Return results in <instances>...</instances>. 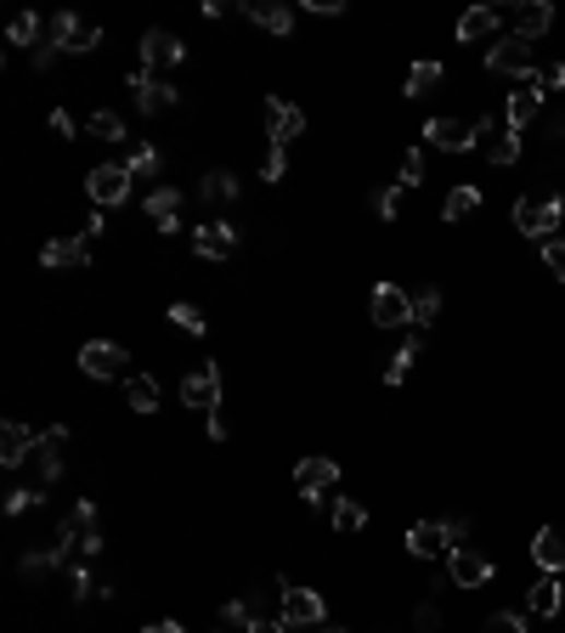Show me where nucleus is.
I'll return each instance as SVG.
<instances>
[{"mask_svg":"<svg viewBox=\"0 0 565 633\" xmlns=\"http://www.w3.org/2000/svg\"><path fill=\"white\" fill-rule=\"evenodd\" d=\"M486 74H504V80H538V46L520 40V35H497L486 46Z\"/></svg>","mask_w":565,"mask_h":633,"instance_id":"obj_1","label":"nucleus"},{"mask_svg":"<svg viewBox=\"0 0 565 633\" xmlns=\"http://www.w3.org/2000/svg\"><path fill=\"white\" fill-rule=\"evenodd\" d=\"M560 215H565V204H560L554 192H543V198H515V232H520V238L549 244L554 226H560Z\"/></svg>","mask_w":565,"mask_h":633,"instance_id":"obj_2","label":"nucleus"},{"mask_svg":"<svg viewBox=\"0 0 565 633\" xmlns=\"http://www.w3.org/2000/svg\"><path fill=\"white\" fill-rule=\"evenodd\" d=\"M294 487H301L306 504H328V492L340 487V464H334V458H322V453H311V458L294 464Z\"/></svg>","mask_w":565,"mask_h":633,"instance_id":"obj_3","label":"nucleus"},{"mask_svg":"<svg viewBox=\"0 0 565 633\" xmlns=\"http://www.w3.org/2000/svg\"><path fill=\"white\" fill-rule=\"evenodd\" d=\"M424 142L442 148V153H470V148H481V125L442 114V119H424Z\"/></svg>","mask_w":565,"mask_h":633,"instance_id":"obj_4","label":"nucleus"},{"mask_svg":"<svg viewBox=\"0 0 565 633\" xmlns=\"http://www.w3.org/2000/svg\"><path fill=\"white\" fill-rule=\"evenodd\" d=\"M130 181H137V176H130L125 164H96V171L85 176V192H91L96 210H119L130 198Z\"/></svg>","mask_w":565,"mask_h":633,"instance_id":"obj_5","label":"nucleus"},{"mask_svg":"<svg viewBox=\"0 0 565 633\" xmlns=\"http://www.w3.org/2000/svg\"><path fill=\"white\" fill-rule=\"evenodd\" d=\"M283 594V622L289 628H322L328 622V599L317 588H294V583H278Z\"/></svg>","mask_w":565,"mask_h":633,"instance_id":"obj_6","label":"nucleus"},{"mask_svg":"<svg viewBox=\"0 0 565 633\" xmlns=\"http://www.w3.org/2000/svg\"><path fill=\"white\" fill-rule=\"evenodd\" d=\"M46 40H51L57 51L80 57V51H96V40H103V28H96V23H80L74 12H57V17L46 23Z\"/></svg>","mask_w":565,"mask_h":633,"instance_id":"obj_7","label":"nucleus"},{"mask_svg":"<svg viewBox=\"0 0 565 633\" xmlns=\"http://www.w3.org/2000/svg\"><path fill=\"white\" fill-rule=\"evenodd\" d=\"M492 554H481V549H470V543H458L452 554H447V577H452V588H486L492 583Z\"/></svg>","mask_w":565,"mask_h":633,"instance_id":"obj_8","label":"nucleus"},{"mask_svg":"<svg viewBox=\"0 0 565 633\" xmlns=\"http://www.w3.org/2000/svg\"><path fill=\"white\" fill-rule=\"evenodd\" d=\"M266 137H272V148H289L294 137H306V108L283 103V96H266Z\"/></svg>","mask_w":565,"mask_h":633,"instance_id":"obj_9","label":"nucleus"},{"mask_svg":"<svg viewBox=\"0 0 565 633\" xmlns=\"http://www.w3.org/2000/svg\"><path fill=\"white\" fill-rule=\"evenodd\" d=\"M368 312H374L379 328H413V294L396 289V283H379L374 300H368Z\"/></svg>","mask_w":565,"mask_h":633,"instance_id":"obj_10","label":"nucleus"},{"mask_svg":"<svg viewBox=\"0 0 565 633\" xmlns=\"http://www.w3.org/2000/svg\"><path fill=\"white\" fill-rule=\"evenodd\" d=\"M181 402L198 408V413H215L221 408V368H215V362H198V368L181 379Z\"/></svg>","mask_w":565,"mask_h":633,"instance_id":"obj_11","label":"nucleus"},{"mask_svg":"<svg viewBox=\"0 0 565 633\" xmlns=\"http://www.w3.org/2000/svg\"><path fill=\"white\" fill-rule=\"evenodd\" d=\"M125 345H114V340H91V345H80V374H91V379H125Z\"/></svg>","mask_w":565,"mask_h":633,"instance_id":"obj_12","label":"nucleus"},{"mask_svg":"<svg viewBox=\"0 0 565 633\" xmlns=\"http://www.w3.org/2000/svg\"><path fill=\"white\" fill-rule=\"evenodd\" d=\"M408 549H413L419 560H436V554H452L458 538H452L447 520H413V526H408Z\"/></svg>","mask_w":565,"mask_h":633,"instance_id":"obj_13","label":"nucleus"},{"mask_svg":"<svg viewBox=\"0 0 565 633\" xmlns=\"http://www.w3.org/2000/svg\"><path fill=\"white\" fill-rule=\"evenodd\" d=\"M125 85L137 91V108H142V114H164V108H176V85H170V80H158L153 69H137Z\"/></svg>","mask_w":565,"mask_h":633,"instance_id":"obj_14","label":"nucleus"},{"mask_svg":"<svg viewBox=\"0 0 565 633\" xmlns=\"http://www.w3.org/2000/svg\"><path fill=\"white\" fill-rule=\"evenodd\" d=\"M475 125H481V153H486L492 164H515V159H520V130L497 125L492 114H486V119H475Z\"/></svg>","mask_w":565,"mask_h":633,"instance_id":"obj_15","label":"nucleus"},{"mask_svg":"<svg viewBox=\"0 0 565 633\" xmlns=\"http://www.w3.org/2000/svg\"><path fill=\"white\" fill-rule=\"evenodd\" d=\"M192 249L204 255V260H226L232 249H238V226H232V221H204V226H192Z\"/></svg>","mask_w":565,"mask_h":633,"instance_id":"obj_16","label":"nucleus"},{"mask_svg":"<svg viewBox=\"0 0 565 633\" xmlns=\"http://www.w3.org/2000/svg\"><path fill=\"white\" fill-rule=\"evenodd\" d=\"M40 266H46V272H74V266L85 272V266H91V238H51L40 249Z\"/></svg>","mask_w":565,"mask_h":633,"instance_id":"obj_17","label":"nucleus"},{"mask_svg":"<svg viewBox=\"0 0 565 633\" xmlns=\"http://www.w3.org/2000/svg\"><path fill=\"white\" fill-rule=\"evenodd\" d=\"M35 430H28L23 419H7V424H0V464H7V470H17V464H28V458H35Z\"/></svg>","mask_w":565,"mask_h":633,"instance_id":"obj_18","label":"nucleus"},{"mask_svg":"<svg viewBox=\"0 0 565 633\" xmlns=\"http://www.w3.org/2000/svg\"><path fill=\"white\" fill-rule=\"evenodd\" d=\"M181 57H187V46L170 35V28H148L142 35V69H176Z\"/></svg>","mask_w":565,"mask_h":633,"instance_id":"obj_19","label":"nucleus"},{"mask_svg":"<svg viewBox=\"0 0 565 633\" xmlns=\"http://www.w3.org/2000/svg\"><path fill=\"white\" fill-rule=\"evenodd\" d=\"M531 565L538 572H565V526H538V538H531Z\"/></svg>","mask_w":565,"mask_h":633,"instance_id":"obj_20","label":"nucleus"},{"mask_svg":"<svg viewBox=\"0 0 565 633\" xmlns=\"http://www.w3.org/2000/svg\"><path fill=\"white\" fill-rule=\"evenodd\" d=\"M244 17L266 35H294V7H283V0H244Z\"/></svg>","mask_w":565,"mask_h":633,"instance_id":"obj_21","label":"nucleus"},{"mask_svg":"<svg viewBox=\"0 0 565 633\" xmlns=\"http://www.w3.org/2000/svg\"><path fill=\"white\" fill-rule=\"evenodd\" d=\"M526 611H531V617H560V611H565V583H560L554 572H543L538 583L526 588Z\"/></svg>","mask_w":565,"mask_h":633,"instance_id":"obj_22","label":"nucleus"},{"mask_svg":"<svg viewBox=\"0 0 565 633\" xmlns=\"http://www.w3.org/2000/svg\"><path fill=\"white\" fill-rule=\"evenodd\" d=\"M62 447H69V430H62V424L40 430V442H35V464H40V481H46V487L62 476Z\"/></svg>","mask_w":565,"mask_h":633,"instance_id":"obj_23","label":"nucleus"},{"mask_svg":"<svg viewBox=\"0 0 565 633\" xmlns=\"http://www.w3.org/2000/svg\"><path fill=\"white\" fill-rule=\"evenodd\" d=\"M538 108H543V85H538V80H526L520 91H509V108H504V125H509V130H526L531 119H538Z\"/></svg>","mask_w":565,"mask_h":633,"instance_id":"obj_24","label":"nucleus"},{"mask_svg":"<svg viewBox=\"0 0 565 633\" xmlns=\"http://www.w3.org/2000/svg\"><path fill=\"white\" fill-rule=\"evenodd\" d=\"M549 28H554V7H549V0H526V7L515 12V35L531 40V46H538Z\"/></svg>","mask_w":565,"mask_h":633,"instance_id":"obj_25","label":"nucleus"},{"mask_svg":"<svg viewBox=\"0 0 565 633\" xmlns=\"http://www.w3.org/2000/svg\"><path fill=\"white\" fill-rule=\"evenodd\" d=\"M458 40L463 46H481V40H497V7H470L458 17Z\"/></svg>","mask_w":565,"mask_h":633,"instance_id":"obj_26","label":"nucleus"},{"mask_svg":"<svg viewBox=\"0 0 565 633\" xmlns=\"http://www.w3.org/2000/svg\"><path fill=\"white\" fill-rule=\"evenodd\" d=\"M176 215H181V187H153L148 192V221L158 232H176Z\"/></svg>","mask_w":565,"mask_h":633,"instance_id":"obj_27","label":"nucleus"},{"mask_svg":"<svg viewBox=\"0 0 565 633\" xmlns=\"http://www.w3.org/2000/svg\"><path fill=\"white\" fill-rule=\"evenodd\" d=\"M475 210H481V187L458 181V187L447 192V204H442V221H447V226H458V221H470Z\"/></svg>","mask_w":565,"mask_h":633,"instance_id":"obj_28","label":"nucleus"},{"mask_svg":"<svg viewBox=\"0 0 565 633\" xmlns=\"http://www.w3.org/2000/svg\"><path fill=\"white\" fill-rule=\"evenodd\" d=\"M125 402H130V413H158V379L153 374H130L125 379Z\"/></svg>","mask_w":565,"mask_h":633,"instance_id":"obj_29","label":"nucleus"},{"mask_svg":"<svg viewBox=\"0 0 565 633\" xmlns=\"http://www.w3.org/2000/svg\"><path fill=\"white\" fill-rule=\"evenodd\" d=\"M7 40H12V46H28V51H40V46H46V23H40L35 12H17L12 28H7Z\"/></svg>","mask_w":565,"mask_h":633,"instance_id":"obj_30","label":"nucleus"},{"mask_svg":"<svg viewBox=\"0 0 565 633\" xmlns=\"http://www.w3.org/2000/svg\"><path fill=\"white\" fill-rule=\"evenodd\" d=\"M442 80H447V69H442V62H429V57H424V62H413V69H408V85H402V91H408V96H429Z\"/></svg>","mask_w":565,"mask_h":633,"instance_id":"obj_31","label":"nucleus"},{"mask_svg":"<svg viewBox=\"0 0 565 633\" xmlns=\"http://www.w3.org/2000/svg\"><path fill=\"white\" fill-rule=\"evenodd\" d=\"M419 351H424V340H419V335H413V340H408V345H402V351H396V356H390V362H385V385H390V390H396V385H402V379H408V374H413V362H419Z\"/></svg>","mask_w":565,"mask_h":633,"instance_id":"obj_32","label":"nucleus"},{"mask_svg":"<svg viewBox=\"0 0 565 633\" xmlns=\"http://www.w3.org/2000/svg\"><path fill=\"white\" fill-rule=\"evenodd\" d=\"M125 171H130V176H137V181H148V176H158V171H164V159H158V148H148V142H137V148H130V153H125Z\"/></svg>","mask_w":565,"mask_h":633,"instance_id":"obj_33","label":"nucleus"},{"mask_svg":"<svg viewBox=\"0 0 565 633\" xmlns=\"http://www.w3.org/2000/svg\"><path fill=\"white\" fill-rule=\"evenodd\" d=\"M362 526H368V509H362L356 497H334V531H345V538H356Z\"/></svg>","mask_w":565,"mask_h":633,"instance_id":"obj_34","label":"nucleus"},{"mask_svg":"<svg viewBox=\"0 0 565 633\" xmlns=\"http://www.w3.org/2000/svg\"><path fill=\"white\" fill-rule=\"evenodd\" d=\"M442 323V289H419L413 294V328H436Z\"/></svg>","mask_w":565,"mask_h":633,"instance_id":"obj_35","label":"nucleus"},{"mask_svg":"<svg viewBox=\"0 0 565 633\" xmlns=\"http://www.w3.org/2000/svg\"><path fill=\"white\" fill-rule=\"evenodd\" d=\"M85 130H91L96 142H125V119H119V114H108V108H96V114L85 119Z\"/></svg>","mask_w":565,"mask_h":633,"instance_id":"obj_36","label":"nucleus"},{"mask_svg":"<svg viewBox=\"0 0 565 633\" xmlns=\"http://www.w3.org/2000/svg\"><path fill=\"white\" fill-rule=\"evenodd\" d=\"M57 565H69V560L57 554V543H46L35 554H23V577H46V572H57Z\"/></svg>","mask_w":565,"mask_h":633,"instance_id":"obj_37","label":"nucleus"},{"mask_svg":"<svg viewBox=\"0 0 565 633\" xmlns=\"http://www.w3.org/2000/svg\"><path fill=\"white\" fill-rule=\"evenodd\" d=\"M198 192H204L210 204H215V198H238V192H244V181L232 176V171H210V176H204V187H198Z\"/></svg>","mask_w":565,"mask_h":633,"instance_id":"obj_38","label":"nucleus"},{"mask_svg":"<svg viewBox=\"0 0 565 633\" xmlns=\"http://www.w3.org/2000/svg\"><path fill=\"white\" fill-rule=\"evenodd\" d=\"M170 323L181 328V335H204V328H210V317L198 312V306H187V300H176V306H170Z\"/></svg>","mask_w":565,"mask_h":633,"instance_id":"obj_39","label":"nucleus"},{"mask_svg":"<svg viewBox=\"0 0 565 633\" xmlns=\"http://www.w3.org/2000/svg\"><path fill=\"white\" fill-rule=\"evenodd\" d=\"M221 622H226V628H244V633H249V628L260 622V617H255V599H226Z\"/></svg>","mask_w":565,"mask_h":633,"instance_id":"obj_40","label":"nucleus"},{"mask_svg":"<svg viewBox=\"0 0 565 633\" xmlns=\"http://www.w3.org/2000/svg\"><path fill=\"white\" fill-rule=\"evenodd\" d=\"M374 215H379V221L402 215V187H379V192H374Z\"/></svg>","mask_w":565,"mask_h":633,"instance_id":"obj_41","label":"nucleus"},{"mask_svg":"<svg viewBox=\"0 0 565 633\" xmlns=\"http://www.w3.org/2000/svg\"><path fill=\"white\" fill-rule=\"evenodd\" d=\"M486 633H531V628H526L520 611H492V617H486Z\"/></svg>","mask_w":565,"mask_h":633,"instance_id":"obj_42","label":"nucleus"},{"mask_svg":"<svg viewBox=\"0 0 565 633\" xmlns=\"http://www.w3.org/2000/svg\"><path fill=\"white\" fill-rule=\"evenodd\" d=\"M283 171H289V148H272L260 164V181H283Z\"/></svg>","mask_w":565,"mask_h":633,"instance_id":"obj_43","label":"nucleus"},{"mask_svg":"<svg viewBox=\"0 0 565 633\" xmlns=\"http://www.w3.org/2000/svg\"><path fill=\"white\" fill-rule=\"evenodd\" d=\"M543 266H549V272H554L560 283H565V238H549V244H543Z\"/></svg>","mask_w":565,"mask_h":633,"instance_id":"obj_44","label":"nucleus"},{"mask_svg":"<svg viewBox=\"0 0 565 633\" xmlns=\"http://www.w3.org/2000/svg\"><path fill=\"white\" fill-rule=\"evenodd\" d=\"M419 181H424V148H413L402 159V187H419Z\"/></svg>","mask_w":565,"mask_h":633,"instance_id":"obj_45","label":"nucleus"},{"mask_svg":"<svg viewBox=\"0 0 565 633\" xmlns=\"http://www.w3.org/2000/svg\"><path fill=\"white\" fill-rule=\"evenodd\" d=\"M413 628H419V633H442V606H436V599H429V606H419Z\"/></svg>","mask_w":565,"mask_h":633,"instance_id":"obj_46","label":"nucleus"},{"mask_svg":"<svg viewBox=\"0 0 565 633\" xmlns=\"http://www.w3.org/2000/svg\"><path fill=\"white\" fill-rule=\"evenodd\" d=\"M28 504H40V492H28V487L7 492V515H28Z\"/></svg>","mask_w":565,"mask_h":633,"instance_id":"obj_47","label":"nucleus"},{"mask_svg":"<svg viewBox=\"0 0 565 633\" xmlns=\"http://www.w3.org/2000/svg\"><path fill=\"white\" fill-rule=\"evenodd\" d=\"M51 137H62V142L74 137V114L69 108H51Z\"/></svg>","mask_w":565,"mask_h":633,"instance_id":"obj_48","label":"nucleus"},{"mask_svg":"<svg viewBox=\"0 0 565 633\" xmlns=\"http://www.w3.org/2000/svg\"><path fill=\"white\" fill-rule=\"evenodd\" d=\"M538 85H549V91H565V62H554V69H543V74H538Z\"/></svg>","mask_w":565,"mask_h":633,"instance_id":"obj_49","label":"nucleus"},{"mask_svg":"<svg viewBox=\"0 0 565 633\" xmlns=\"http://www.w3.org/2000/svg\"><path fill=\"white\" fill-rule=\"evenodd\" d=\"M204 430H210V442H226V419H221V408L204 413Z\"/></svg>","mask_w":565,"mask_h":633,"instance_id":"obj_50","label":"nucleus"},{"mask_svg":"<svg viewBox=\"0 0 565 633\" xmlns=\"http://www.w3.org/2000/svg\"><path fill=\"white\" fill-rule=\"evenodd\" d=\"M249 633H289V622H283V617H278V622H266V617H260V622H255Z\"/></svg>","mask_w":565,"mask_h":633,"instance_id":"obj_51","label":"nucleus"},{"mask_svg":"<svg viewBox=\"0 0 565 633\" xmlns=\"http://www.w3.org/2000/svg\"><path fill=\"white\" fill-rule=\"evenodd\" d=\"M142 633H181V622H153V628H142Z\"/></svg>","mask_w":565,"mask_h":633,"instance_id":"obj_52","label":"nucleus"},{"mask_svg":"<svg viewBox=\"0 0 565 633\" xmlns=\"http://www.w3.org/2000/svg\"><path fill=\"white\" fill-rule=\"evenodd\" d=\"M317 633H345V628H328V622H322V628H317Z\"/></svg>","mask_w":565,"mask_h":633,"instance_id":"obj_53","label":"nucleus"},{"mask_svg":"<svg viewBox=\"0 0 565 633\" xmlns=\"http://www.w3.org/2000/svg\"><path fill=\"white\" fill-rule=\"evenodd\" d=\"M560 137H565V125H560Z\"/></svg>","mask_w":565,"mask_h":633,"instance_id":"obj_54","label":"nucleus"}]
</instances>
